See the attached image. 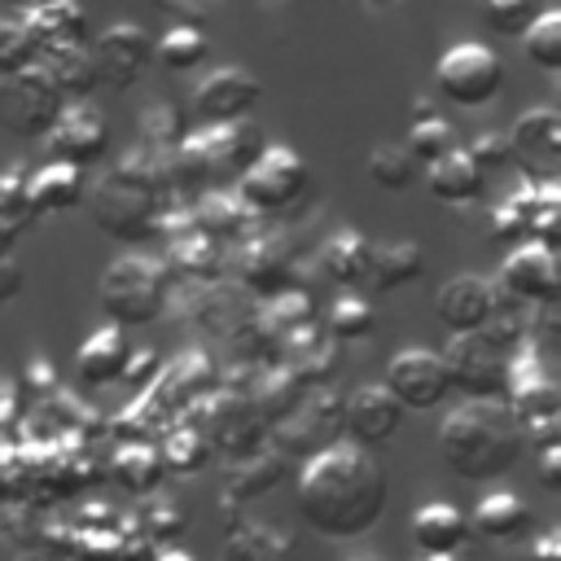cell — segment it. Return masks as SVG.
I'll use <instances>...</instances> for the list:
<instances>
[{
    "label": "cell",
    "mask_w": 561,
    "mask_h": 561,
    "mask_svg": "<svg viewBox=\"0 0 561 561\" xmlns=\"http://www.w3.org/2000/svg\"><path fill=\"white\" fill-rule=\"evenodd\" d=\"M298 513L324 539H359L386 513V473L355 443H329L298 473Z\"/></svg>",
    "instance_id": "obj_1"
},
{
    "label": "cell",
    "mask_w": 561,
    "mask_h": 561,
    "mask_svg": "<svg viewBox=\"0 0 561 561\" xmlns=\"http://www.w3.org/2000/svg\"><path fill=\"white\" fill-rule=\"evenodd\" d=\"M83 206L92 224L123 241V245H149L158 241L162 215L171 210V180H167V153H145L131 149L114 162L110 175H101L88 193Z\"/></svg>",
    "instance_id": "obj_2"
},
{
    "label": "cell",
    "mask_w": 561,
    "mask_h": 561,
    "mask_svg": "<svg viewBox=\"0 0 561 561\" xmlns=\"http://www.w3.org/2000/svg\"><path fill=\"white\" fill-rule=\"evenodd\" d=\"M522 451H526L522 421L504 399H465L438 425V456L465 482L504 478Z\"/></svg>",
    "instance_id": "obj_3"
},
{
    "label": "cell",
    "mask_w": 561,
    "mask_h": 561,
    "mask_svg": "<svg viewBox=\"0 0 561 561\" xmlns=\"http://www.w3.org/2000/svg\"><path fill=\"white\" fill-rule=\"evenodd\" d=\"M171 272L149 254H118L101 272V307L118 329L153 324L171 311Z\"/></svg>",
    "instance_id": "obj_4"
},
{
    "label": "cell",
    "mask_w": 561,
    "mask_h": 561,
    "mask_svg": "<svg viewBox=\"0 0 561 561\" xmlns=\"http://www.w3.org/2000/svg\"><path fill=\"white\" fill-rule=\"evenodd\" d=\"M311 188V167L294 145H272L237 175V197L250 206L254 219H276L289 206H298Z\"/></svg>",
    "instance_id": "obj_5"
},
{
    "label": "cell",
    "mask_w": 561,
    "mask_h": 561,
    "mask_svg": "<svg viewBox=\"0 0 561 561\" xmlns=\"http://www.w3.org/2000/svg\"><path fill=\"white\" fill-rule=\"evenodd\" d=\"M434 88L443 101L451 105H465V110H482L500 96L504 88V61L500 53H491L486 44L478 39H465V44H451L438 66H434Z\"/></svg>",
    "instance_id": "obj_6"
},
{
    "label": "cell",
    "mask_w": 561,
    "mask_h": 561,
    "mask_svg": "<svg viewBox=\"0 0 561 561\" xmlns=\"http://www.w3.org/2000/svg\"><path fill=\"white\" fill-rule=\"evenodd\" d=\"M232 245H237V259H232L237 285L245 294H254L263 302V298H276L280 289H294V280H298V245H294L289 232H276V228H259L254 232L250 228Z\"/></svg>",
    "instance_id": "obj_7"
},
{
    "label": "cell",
    "mask_w": 561,
    "mask_h": 561,
    "mask_svg": "<svg viewBox=\"0 0 561 561\" xmlns=\"http://www.w3.org/2000/svg\"><path fill=\"white\" fill-rule=\"evenodd\" d=\"M342 399L333 386H311L294 412L267 425V438L280 456H316L320 447L342 438Z\"/></svg>",
    "instance_id": "obj_8"
},
{
    "label": "cell",
    "mask_w": 561,
    "mask_h": 561,
    "mask_svg": "<svg viewBox=\"0 0 561 561\" xmlns=\"http://www.w3.org/2000/svg\"><path fill=\"white\" fill-rule=\"evenodd\" d=\"M443 368H447V386L465 399H504L508 394V355L495 351L482 333H451Z\"/></svg>",
    "instance_id": "obj_9"
},
{
    "label": "cell",
    "mask_w": 561,
    "mask_h": 561,
    "mask_svg": "<svg viewBox=\"0 0 561 561\" xmlns=\"http://www.w3.org/2000/svg\"><path fill=\"white\" fill-rule=\"evenodd\" d=\"M44 149L53 162H70V167L88 171L110 153V123L96 105L66 101L61 114L53 118V127L44 131Z\"/></svg>",
    "instance_id": "obj_10"
},
{
    "label": "cell",
    "mask_w": 561,
    "mask_h": 561,
    "mask_svg": "<svg viewBox=\"0 0 561 561\" xmlns=\"http://www.w3.org/2000/svg\"><path fill=\"white\" fill-rule=\"evenodd\" d=\"M0 88H4V123L26 140H44V131L53 127V118L66 105V96L57 92L48 70L39 61H31L26 70L0 79Z\"/></svg>",
    "instance_id": "obj_11"
},
{
    "label": "cell",
    "mask_w": 561,
    "mask_h": 561,
    "mask_svg": "<svg viewBox=\"0 0 561 561\" xmlns=\"http://www.w3.org/2000/svg\"><path fill=\"white\" fill-rule=\"evenodd\" d=\"M206 421H202V434L210 443V451L219 456H245L254 447L267 443V421L259 416L254 399L250 394H237V390H219V394H206Z\"/></svg>",
    "instance_id": "obj_12"
},
{
    "label": "cell",
    "mask_w": 561,
    "mask_h": 561,
    "mask_svg": "<svg viewBox=\"0 0 561 561\" xmlns=\"http://www.w3.org/2000/svg\"><path fill=\"white\" fill-rule=\"evenodd\" d=\"M88 53L96 61V79L118 88V92H127L153 66V35L140 22H110Z\"/></svg>",
    "instance_id": "obj_13"
},
{
    "label": "cell",
    "mask_w": 561,
    "mask_h": 561,
    "mask_svg": "<svg viewBox=\"0 0 561 561\" xmlns=\"http://www.w3.org/2000/svg\"><path fill=\"white\" fill-rule=\"evenodd\" d=\"M504 136L513 167L526 180H552L561 171V114L552 105H530Z\"/></svg>",
    "instance_id": "obj_14"
},
{
    "label": "cell",
    "mask_w": 561,
    "mask_h": 561,
    "mask_svg": "<svg viewBox=\"0 0 561 561\" xmlns=\"http://www.w3.org/2000/svg\"><path fill=\"white\" fill-rule=\"evenodd\" d=\"M500 294L522 302V307H535V302H557L561 294V267H557V254L552 245H539V241H517L504 263H500V276H495Z\"/></svg>",
    "instance_id": "obj_15"
},
{
    "label": "cell",
    "mask_w": 561,
    "mask_h": 561,
    "mask_svg": "<svg viewBox=\"0 0 561 561\" xmlns=\"http://www.w3.org/2000/svg\"><path fill=\"white\" fill-rule=\"evenodd\" d=\"M386 390L399 399V408L408 412H430L438 408L451 386H447V368H443V355L430 351V346H408L390 359L386 368Z\"/></svg>",
    "instance_id": "obj_16"
},
{
    "label": "cell",
    "mask_w": 561,
    "mask_h": 561,
    "mask_svg": "<svg viewBox=\"0 0 561 561\" xmlns=\"http://www.w3.org/2000/svg\"><path fill=\"white\" fill-rule=\"evenodd\" d=\"M263 101V83L241 70V66H224V70H210L197 88H193V114L202 123H237V118H250Z\"/></svg>",
    "instance_id": "obj_17"
},
{
    "label": "cell",
    "mask_w": 561,
    "mask_h": 561,
    "mask_svg": "<svg viewBox=\"0 0 561 561\" xmlns=\"http://www.w3.org/2000/svg\"><path fill=\"white\" fill-rule=\"evenodd\" d=\"M399 421H403V408L386 386H359L355 394L342 399V434H351L355 447L390 443Z\"/></svg>",
    "instance_id": "obj_18"
},
{
    "label": "cell",
    "mask_w": 561,
    "mask_h": 561,
    "mask_svg": "<svg viewBox=\"0 0 561 561\" xmlns=\"http://www.w3.org/2000/svg\"><path fill=\"white\" fill-rule=\"evenodd\" d=\"M495 298H500V289H495L486 276L460 272V276H451V280L438 285L434 311H438V320H443L447 333H478V329L486 324Z\"/></svg>",
    "instance_id": "obj_19"
},
{
    "label": "cell",
    "mask_w": 561,
    "mask_h": 561,
    "mask_svg": "<svg viewBox=\"0 0 561 561\" xmlns=\"http://www.w3.org/2000/svg\"><path fill=\"white\" fill-rule=\"evenodd\" d=\"M215 386V368L202 351H184L175 355V364H162V373L149 386V399L158 412H184L193 403H202Z\"/></svg>",
    "instance_id": "obj_20"
},
{
    "label": "cell",
    "mask_w": 561,
    "mask_h": 561,
    "mask_svg": "<svg viewBox=\"0 0 561 561\" xmlns=\"http://www.w3.org/2000/svg\"><path fill=\"white\" fill-rule=\"evenodd\" d=\"M18 22L26 26L35 53L88 44V9H83L79 0H39V4L22 9Z\"/></svg>",
    "instance_id": "obj_21"
},
{
    "label": "cell",
    "mask_w": 561,
    "mask_h": 561,
    "mask_svg": "<svg viewBox=\"0 0 561 561\" xmlns=\"http://www.w3.org/2000/svg\"><path fill=\"white\" fill-rule=\"evenodd\" d=\"M530 522H535V513L526 508V500H517L513 491H491L478 500V508L469 517V535H478L486 543H522V539H530Z\"/></svg>",
    "instance_id": "obj_22"
},
{
    "label": "cell",
    "mask_w": 561,
    "mask_h": 561,
    "mask_svg": "<svg viewBox=\"0 0 561 561\" xmlns=\"http://www.w3.org/2000/svg\"><path fill=\"white\" fill-rule=\"evenodd\" d=\"M285 478V456L276 447H254L245 456H232L224 469V504H245L267 495Z\"/></svg>",
    "instance_id": "obj_23"
},
{
    "label": "cell",
    "mask_w": 561,
    "mask_h": 561,
    "mask_svg": "<svg viewBox=\"0 0 561 561\" xmlns=\"http://www.w3.org/2000/svg\"><path fill=\"white\" fill-rule=\"evenodd\" d=\"M421 171H425L430 197L443 202V206H469V202H478V197L486 193V175L473 167V158H469L460 145H456L451 153H443L438 162L421 167Z\"/></svg>",
    "instance_id": "obj_24"
},
{
    "label": "cell",
    "mask_w": 561,
    "mask_h": 561,
    "mask_svg": "<svg viewBox=\"0 0 561 561\" xmlns=\"http://www.w3.org/2000/svg\"><path fill=\"white\" fill-rule=\"evenodd\" d=\"M83 193H88V180L79 167L70 162H44V167H31V184H26V197H31V210L35 219L39 215H61V210H75L83 206Z\"/></svg>",
    "instance_id": "obj_25"
},
{
    "label": "cell",
    "mask_w": 561,
    "mask_h": 561,
    "mask_svg": "<svg viewBox=\"0 0 561 561\" xmlns=\"http://www.w3.org/2000/svg\"><path fill=\"white\" fill-rule=\"evenodd\" d=\"M127 337H123V329L118 324H101V329H92L83 342H79V351H75V377L83 381V386H110V381H118V373H123V359H127Z\"/></svg>",
    "instance_id": "obj_26"
},
{
    "label": "cell",
    "mask_w": 561,
    "mask_h": 561,
    "mask_svg": "<svg viewBox=\"0 0 561 561\" xmlns=\"http://www.w3.org/2000/svg\"><path fill=\"white\" fill-rule=\"evenodd\" d=\"M188 210H193V224H197L210 241H219V245H232V241H241V237L254 228L250 206H245L237 193H224V188L197 193V202H193Z\"/></svg>",
    "instance_id": "obj_27"
},
{
    "label": "cell",
    "mask_w": 561,
    "mask_h": 561,
    "mask_svg": "<svg viewBox=\"0 0 561 561\" xmlns=\"http://www.w3.org/2000/svg\"><path fill=\"white\" fill-rule=\"evenodd\" d=\"M421 272H425V254H421L416 241L399 237V241H373V245H368V272H364V280H368L373 289H381V294L403 289V285H412Z\"/></svg>",
    "instance_id": "obj_28"
},
{
    "label": "cell",
    "mask_w": 561,
    "mask_h": 561,
    "mask_svg": "<svg viewBox=\"0 0 561 561\" xmlns=\"http://www.w3.org/2000/svg\"><path fill=\"white\" fill-rule=\"evenodd\" d=\"M228 508V504H224ZM232 526H228V557L232 561H298V543L294 535L285 530H272L267 522H250V517H237L228 508Z\"/></svg>",
    "instance_id": "obj_29"
},
{
    "label": "cell",
    "mask_w": 561,
    "mask_h": 561,
    "mask_svg": "<svg viewBox=\"0 0 561 561\" xmlns=\"http://www.w3.org/2000/svg\"><path fill=\"white\" fill-rule=\"evenodd\" d=\"M368 237L364 232H355V228H337L324 245H320V254H316V267H320V276L329 280V285H337V289H355V285H364V272H368Z\"/></svg>",
    "instance_id": "obj_30"
},
{
    "label": "cell",
    "mask_w": 561,
    "mask_h": 561,
    "mask_svg": "<svg viewBox=\"0 0 561 561\" xmlns=\"http://www.w3.org/2000/svg\"><path fill=\"white\" fill-rule=\"evenodd\" d=\"M465 539H469V517L456 504L430 500L412 513V543L421 552H460Z\"/></svg>",
    "instance_id": "obj_31"
},
{
    "label": "cell",
    "mask_w": 561,
    "mask_h": 561,
    "mask_svg": "<svg viewBox=\"0 0 561 561\" xmlns=\"http://www.w3.org/2000/svg\"><path fill=\"white\" fill-rule=\"evenodd\" d=\"M35 61L48 70V79L57 83V92H61L66 101H88V92L101 83V79H96V61H92L88 44L53 48V53H39Z\"/></svg>",
    "instance_id": "obj_32"
},
{
    "label": "cell",
    "mask_w": 561,
    "mask_h": 561,
    "mask_svg": "<svg viewBox=\"0 0 561 561\" xmlns=\"http://www.w3.org/2000/svg\"><path fill=\"white\" fill-rule=\"evenodd\" d=\"M206 53H210V44H206V31H202L197 22H171V26L153 39V61H158L162 70H175V75L202 66Z\"/></svg>",
    "instance_id": "obj_33"
},
{
    "label": "cell",
    "mask_w": 561,
    "mask_h": 561,
    "mask_svg": "<svg viewBox=\"0 0 561 561\" xmlns=\"http://www.w3.org/2000/svg\"><path fill=\"white\" fill-rule=\"evenodd\" d=\"M535 202H539V180H522V184L491 210V237H495L500 245L530 241V215H535Z\"/></svg>",
    "instance_id": "obj_34"
},
{
    "label": "cell",
    "mask_w": 561,
    "mask_h": 561,
    "mask_svg": "<svg viewBox=\"0 0 561 561\" xmlns=\"http://www.w3.org/2000/svg\"><path fill=\"white\" fill-rule=\"evenodd\" d=\"M136 136H140V149H145V153H171V149H180V140L188 136V131H184V114H180L171 101H149V105L136 114Z\"/></svg>",
    "instance_id": "obj_35"
},
{
    "label": "cell",
    "mask_w": 561,
    "mask_h": 561,
    "mask_svg": "<svg viewBox=\"0 0 561 561\" xmlns=\"http://www.w3.org/2000/svg\"><path fill=\"white\" fill-rule=\"evenodd\" d=\"M162 456H158V447H149V443H127L118 456H114V482L123 486V491H136V495H149L158 482H162Z\"/></svg>",
    "instance_id": "obj_36"
},
{
    "label": "cell",
    "mask_w": 561,
    "mask_h": 561,
    "mask_svg": "<svg viewBox=\"0 0 561 561\" xmlns=\"http://www.w3.org/2000/svg\"><path fill=\"white\" fill-rule=\"evenodd\" d=\"M364 171H368V180H373L377 188L403 193V188H412V180H416V171H421V167H416V158H412L403 145L381 140V145H373V149H368Z\"/></svg>",
    "instance_id": "obj_37"
},
{
    "label": "cell",
    "mask_w": 561,
    "mask_h": 561,
    "mask_svg": "<svg viewBox=\"0 0 561 561\" xmlns=\"http://www.w3.org/2000/svg\"><path fill=\"white\" fill-rule=\"evenodd\" d=\"M522 48H526V61L530 66H539L543 75H557L561 70V13L557 9H543L522 31Z\"/></svg>",
    "instance_id": "obj_38"
},
{
    "label": "cell",
    "mask_w": 561,
    "mask_h": 561,
    "mask_svg": "<svg viewBox=\"0 0 561 561\" xmlns=\"http://www.w3.org/2000/svg\"><path fill=\"white\" fill-rule=\"evenodd\" d=\"M403 149L416 158V167H430V162H438L443 153H451V149H456V127H451L443 114H430V118H412Z\"/></svg>",
    "instance_id": "obj_39"
},
{
    "label": "cell",
    "mask_w": 561,
    "mask_h": 561,
    "mask_svg": "<svg viewBox=\"0 0 561 561\" xmlns=\"http://www.w3.org/2000/svg\"><path fill=\"white\" fill-rule=\"evenodd\" d=\"M377 329V311L359 298V294H342L333 307H329V316H324V333L333 337V342H359V337H368Z\"/></svg>",
    "instance_id": "obj_40"
},
{
    "label": "cell",
    "mask_w": 561,
    "mask_h": 561,
    "mask_svg": "<svg viewBox=\"0 0 561 561\" xmlns=\"http://www.w3.org/2000/svg\"><path fill=\"white\" fill-rule=\"evenodd\" d=\"M495 351H504V355H513L517 346H526L530 337H526V307L522 302H513V298H495V307H491V316H486V324L478 329Z\"/></svg>",
    "instance_id": "obj_41"
},
{
    "label": "cell",
    "mask_w": 561,
    "mask_h": 561,
    "mask_svg": "<svg viewBox=\"0 0 561 561\" xmlns=\"http://www.w3.org/2000/svg\"><path fill=\"white\" fill-rule=\"evenodd\" d=\"M158 456H162V469H171V473H197L210 456V443H206L202 425H175Z\"/></svg>",
    "instance_id": "obj_42"
},
{
    "label": "cell",
    "mask_w": 561,
    "mask_h": 561,
    "mask_svg": "<svg viewBox=\"0 0 561 561\" xmlns=\"http://www.w3.org/2000/svg\"><path fill=\"white\" fill-rule=\"evenodd\" d=\"M26 184H31V167H26V162H9V167L0 171V219L13 224L18 232H26V228L35 224Z\"/></svg>",
    "instance_id": "obj_43"
},
{
    "label": "cell",
    "mask_w": 561,
    "mask_h": 561,
    "mask_svg": "<svg viewBox=\"0 0 561 561\" xmlns=\"http://www.w3.org/2000/svg\"><path fill=\"white\" fill-rule=\"evenodd\" d=\"M478 9L495 35H522L548 4L543 0H478Z\"/></svg>",
    "instance_id": "obj_44"
},
{
    "label": "cell",
    "mask_w": 561,
    "mask_h": 561,
    "mask_svg": "<svg viewBox=\"0 0 561 561\" xmlns=\"http://www.w3.org/2000/svg\"><path fill=\"white\" fill-rule=\"evenodd\" d=\"M140 517H145V526H149V535L167 548V543H175L180 535H184V508L175 504V500H167V495H145V508H140Z\"/></svg>",
    "instance_id": "obj_45"
},
{
    "label": "cell",
    "mask_w": 561,
    "mask_h": 561,
    "mask_svg": "<svg viewBox=\"0 0 561 561\" xmlns=\"http://www.w3.org/2000/svg\"><path fill=\"white\" fill-rule=\"evenodd\" d=\"M35 57H39V53H35L26 26H22V22H0V79L26 70Z\"/></svg>",
    "instance_id": "obj_46"
},
{
    "label": "cell",
    "mask_w": 561,
    "mask_h": 561,
    "mask_svg": "<svg viewBox=\"0 0 561 561\" xmlns=\"http://www.w3.org/2000/svg\"><path fill=\"white\" fill-rule=\"evenodd\" d=\"M465 153L473 158V167H478L482 175H500L504 167H513V153H508V136H504V131H478V136L465 145Z\"/></svg>",
    "instance_id": "obj_47"
},
{
    "label": "cell",
    "mask_w": 561,
    "mask_h": 561,
    "mask_svg": "<svg viewBox=\"0 0 561 561\" xmlns=\"http://www.w3.org/2000/svg\"><path fill=\"white\" fill-rule=\"evenodd\" d=\"M158 373H162V355H158V346H140V351H127L118 381L131 386V390H149Z\"/></svg>",
    "instance_id": "obj_48"
},
{
    "label": "cell",
    "mask_w": 561,
    "mask_h": 561,
    "mask_svg": "<svg viewBox=\"0 0 561 561\" xmlns=\"http://www.w3.org/2000/svg\"><path fill=\"white\" fill-rule=\"evenodd\" d=\"M526 561H561V535L557 530L530 535L526 539Z\"/></svg>",
    "instance_id": "obj_49"
},
{
    "label": "cell",
    "mask_w": 561,
    "mask_h": 561,
    "mask_svg": "<svg viewBox=\"0 0 561 561\" xmlns=\"http://www.w3.org/2000/svg\"><path fill=\"white\" fill-rule=\"evenodd\" d=\"M539 482L548 491H561V443L539 447Z\"/></svg>",
    "instance_id": "obj_50"
},
{
    "label": "cell",
    "mask_w": 561,
    "mask_h": 561,
    "mask_svg": "<svg viewBox=\"0 0 561 561\" xmlns=\"http://www.w3.org/2000/svg\"><path fill=\"white\" fill-rule=\"evenodd\" d=\"M22 294V263L13 254H0V302Z\"/></svg>",
    "instance_id": "obj_51"
},
{
    "label": "cell",
    "mask_w": 561,
    "mask_h": 561,
    "mask_svg": "<svg viewBox=\"0 0 561 561\" xmlns=\"http://www.w3.org/2000/svg\"><path fill=\"white\" fill-rule=\"evenodd\" d=\"M22 381H26L31 390H39V394H44V390H53V386H57V373H53V364H48L44 355H35V359H26V377H22Z\"/></svg>",
    "instance_id": "obj_52"
},
{
    "label": "cell",
    "mask_w": 561,
    "mask_h": 561,
    "mask_svg": "<svg viewBox=\"0 0 561 561\" xmlns=\"http://www.w3.org/2000/svg\"><path fill=\"white\" fill-rule=\"evenodd\" d=\"M18 237H22V232H18L13 224L0 219V254H13V241H18Z\"/></svg>",
    "instance_id": "obj_53"
},
{
    "label": "cell",
    "mask_w": 561,
    "mask_h": 561,
    "mask_svg": "<svg viewBox=\"0 0 561 561\" xmlns=\"http://www.w3.org/2000/svg\"><path fill=\"white\" fill-rule=\"evenodd\" d=\"M430 114H438L434 96H416V101H412V118H430Z\"/></svg>",
    "instance_id": "obj_54"
},
{
    "label": "cell",
    "mask_w": 561,
    "mask_h": 561,
    "mask_svg": "<svg viewBox=\"0 0 561 561\" xmlns=\"http://www.w3.org/2000/svg\"><path fill=\"white\" fill-rule=\"evenodd\" d=\"M153 561H197V557H193V552H184V548H175V543H167Z\"/></svg>",
    "instance_id": "obj_55"
},
{
    "label": "cell",
    "mask_w": 561,
    "mask_h": 561,
    "mask_svg": "<svg viewBox=\"0 0 561 561\" xmlns=\"http://www.w3.org/2000/svg\"><path fill=\"white\" fill-rule=\"evenodd\" d=\"M416 561H460V557L456 552H421Z\"/></svg>",
    "instance_id": "obj_56"
},
{
    "label": "cell",
    "mask_w": 561,
    "mask_h": 561,
    "mask_svg": "<svg viewBox=\"0 0 561 561\" xmlns=\"http://www.w3.org/2000/svg\"><path fill=\"white\" fill-rule=\"evenodd\" d=\"M359 4H364V9H377V13H381V9H394L399 0H359Z\"/></svg>",
    "instance_id": "obj_57"
},
{
    "label": "cell",
    "mask_w": 561,
    "mask_h": 561,
    "mask_svg": "<svg viewBox=\"0 0 561 561\" xmlns=\"http://www.w3.org/2000/svg\"><path fill=\"white\" fill-rule=\"evenodd\" d=\"M153 4L167 9V13H180V9H184V0H153Z\"/></svg>",
    "instance_id": "obj_58"
},
{
    "label": "cell",
    "mask_w": 561,
    "mask_h": 561,
    "mask_svg": "<svg viewBox=\"0 0 561 561\" xmlns=\"http://www.w3.org/2000/svg\"><path fill=\"white\" fill-rule=\"evenodd\" d=\"M0 4H9V9H31V4H39V0H0Z\"/></svg>",
    "instance_id": "obj_59"
}]
</instances>
